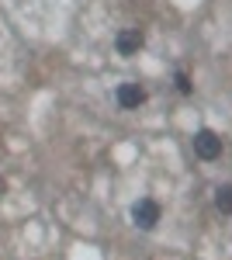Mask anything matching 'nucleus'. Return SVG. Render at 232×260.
I'll list each match as a JSON object with an SVG mask.
<instances>
[{
	"instance_id": "obj_1",
	"label": "nucleus",
	"mask_w": 232,
	"mask_h": 260,
	"mask_svg": "<svg viewBox=\"0 0 232 260\" xmlns=\"http://www.w3.org/2000/svg\"><path fill=\"white\" fill-rule=\"evenodd\" d=\"M191 149H194V156H197V160L212 163V160L222 156V136L212 132V128H197V132H194V139H191Z\"/></svg>"
},
{
	"instance_id": "obj_2",
	"label": "nucleus",
	"mask_w": 232,
	"mask_h": 260,
	"mask_svg": "<svg viewBox=\"0 0 232 260\" xmlns=\"http://www.w3.org/2000/svg\"><path fill=\"white\" fill-rule=\"evenodd\" d=\"M159 215H163V208H159L156 198L132 201V222H136V229H142V233H153L156 225H159Z\"/></svg>"
},
{
	"instance_id": "obj_3",
	"label": "nucleus",
	"mask_w": 232,
	"mask_h": 260,
	"mask_svg": "<svg viewBox=\"0 0 232 260\" xmlns=\"http://www.w3.org/2000/svg\"><path fill=\"white\" fill-rule=\"evenodd\" d=\"M146 98H149V94H146L142 83H118L115 87V101H118L121 111H136V108H142Z\"/></svg>"
},
{
	"instance_id": "obj_4",
	"label": "nucleus",
	"mask_w": 232,
	"mask_h": 260,
	"mask_svg": "<svg viewBox=\"0 0 232 260\" xmlns=\"http://www.w3.org/2000/svg\"><path fill=\"white\" fill-rule=\"evenodd\" d=\"M146 45V35L139 31V28H121L115 35V49L118 56H139V49Z\"/></svg>"
},
{
	"instance_id": "obj_5",
	"label": "nucleus",
	"mask_w": 232,
	"mask_h": 260,
	"mask_svg": "<svg viewBox=\"0 0 232 260\" xmlns=\"http://www.w3.org/2000/svg\"><path fill=\"white\" fill-rule=\"evenodd\" d=\"M212 201H215V208H218L222 215H232V184H218Z\"/></svg>"
},
{
	"instance_id": "obj_6",
	"label": "nucleus",
	"mask_w": 232,
	"mask_h": 260,
	"mask_svg": "<svg viewBox=\"0 0 232 260\" xmlns=\"http://www.w3.org/2000/svg\"><path fill=\"white\" fill-rule=\"evenodd\" d=\"M174 83H177V90H180V94H184V98H187V94H191V90H194L191 77H187V73H184V70H177V73H174Z\"/></svg>"
},
{
	"instance_id": "obj_7",
	"label": "nucleus",
	"mask_w": 232,
	"mask_h": 260,
	"mask_svg": "<svg viewBox=\"0 0 232 260\" xmlns=\"http://www.w3.org/2000/svg\"><path fill=\"white\" fill-rule=\"evenodd\" d=\"M0 194H7V180L0 177Z\"/></svg>"
}]
</instances>
